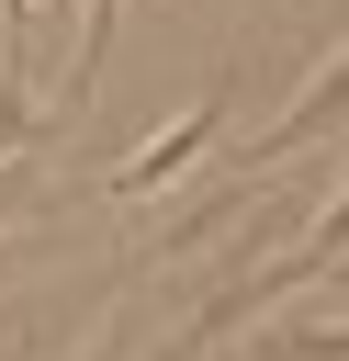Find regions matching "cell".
<instances>
[{"label": "cell", "mask_w": 349, "mask_h": 361, "mask_svg": "<svg viewBox=\"0 0 349 361\" xmlns=\"http://www.w3.org/2000/svg\"><path fill=\"white\" fill-rule=\"evenodd\" d=\"M225 113H236V68H214V79L191 90V113H169V124H158V135H146V147L101 180V192H113V203H158L180 169H203V147L225 135Z\"/></svg>", "instance_id": "obj_1"}, {"label": "cell", "mask_w": 349, "mask_h": 361, "mask_svg": "<svg viewBox=\"0 0 349 361\" xmlns=\"http://www.w3.org/2000/svg\"><path fill=\"white\" fill-rule=\"evenodd\" d=\"M338 124H349V45H338V56L304 79V102H293L270 135H248V169H236V180H248V192H281L270 169H293V158H304V147H326Z\"/></svg>", "instance_id": "obj_2"}, {"label": "cell", "mask_w": 349, "mask_h": 361, "mask_svg": "<svg viewBox=\"0 0 349 361\" xmlns=\"http://www.w3.org/2000/svg\"><path fill=\"white\" fill-rule=\"evenodd\" d=\"M113 11H124V0H79V56H68V102H79L90 79H101V45H113Z\"/></svg>", "instance_id": "obj_3"}, {"label": "cell", "mask_w": 349, "mask_h": 361, "mask_svg": "<svg viewBox=\"0 0 349 361\" xmlns=\"http://www.w3.org/2000/svg\"><path fill=\"white\" fill-rule=\"evenodd\" d=\"M270 350H281V361H349V316H326V327H281Z\"/></svg>", "instance_id": "obj_4"}, {"label": "cell", "mask_w": 349, "mask_h": 361, "mask_svg": "<svg viewBox=\"0 0 349 361\" xmlns=\"http://www.w3.org/2000/svg\"><path fill=\"white\" fill-rule=\"evenodd\" d=\"M23 23H34V0H0V68H23Z\"/></svg>", "instance_id": "obj_5"}, {"label": "cell", "mask_w": 349, "mask_h": 361, "mask_svg": "<svg viewBox=\"0 0 349 361\" xmlns=\"http://www.w3.org/2000/svg\"><path fill=\"white\" fill-rule=\"evenodd\" d=\"M23 180H34V169H23V158H0V214L23 203Z\"/></svg>", "instance_id": "obj_6"}]
</instances>
